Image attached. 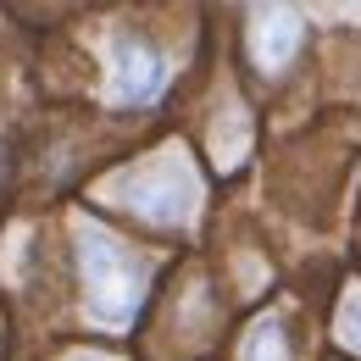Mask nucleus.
I'll return each instance as SVG.
<instances>
[{
	"label": "nucleus",
	"mask_w": 361,
	"mask_h": 361,
	"mask_svg": "<svg viewBox=\"0 0 361 361\" xmlns=\"http://www.w3.org/2000/svg\"><path fill=\"white\" fill-rule=\"evenodd\" d=\"M106 200L134 212L150 228H183L200 206V178H195V167L178 145H167L156 156H139L134 167H123L106 183Z\"/></svg>",
	"instance_id": "2"
},
{
	"label": "nucleus",
	"mask_w": 361,
	"mask_h": 361,
	"mask_svg": "<svg viewBox=\"0 0 361 361\" xmlns=\"http://www.w3.org/2000/svg\"><path fill=\"white\" fill-rule=\"evenodd\" d=\"M339 345L361 361V283H350V295L339 300Z\"/></svg>",
	"instance_id": "6"
},
{
	"label": "nucleus",
	"mask_w": 361,
	"mask_h": 361,
	"mask_svg": "<svg viewBox=\"0 0 361 361\" xmlns=\"http://www.w3.org/2000/svg\"><path fill=\"white\" fill-rule=\"evenodd\" d=\"M78 278H84V312L106 334H123L134 322L145 289H150L145 256H139L134 245H123L117 233L94 228V223L78 233Z\"/></svg>",
	"instance_id": "1"
},
{
	"label": "nucleus",
	"mask_w": 361,
	"mask_h": 361,
	"mask_svg": "<svg viewBox=\"0 0 361 361\" xmlns=\"http://www.w3.org/2000/svg\"><path fill=\"white\" fill-rule=\"evenodd\" d=\"M245 361H295V345H289V328L283 322H262L245 345Z\"/></svg>",
	"instance_id": "5"
},
{
	"label": "nucleus",
	"mask_w": 361,
	"mask_h": 361,
	"mask_svg": "<svg viewBox=\"0 0 361 361\" xmlns=\"http://www.w3.org/2000/svg\"><path fill=\"white\" fill-rule=\"evenodd\" d=\"M300 45H306V23H300L295 6H283V0L256 6V17H250V61L262 73H283L300 56Z\"/></svg>",
	"instance_id": "3"
},
{
	"label": "nucleus",
	"mask_w": 361,
	"mask_h": 361,
	"mask_svg": "<svg viewBox=\"0 0 361 361\" xmlns=\"http://www.w3.org/2000/svg\"><path fill=\"white\" fill-rule=\"evenodd\" d=\"M161 84H167V61H161L156 45L123 39L111 50V100L117 106H145V100H156Z\"/></svg>",
	"instance_id": "4"
}]
</instances>
